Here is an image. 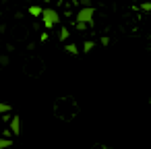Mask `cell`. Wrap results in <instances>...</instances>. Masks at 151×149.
Segmentation results:
<instances>
[{"mask_svg":"<svg viewBox=\"0 0 151 149\" xmlns=\"http://www.w3.org/2000/svg\"><path fill=\"white\" fill-rule=\"evenodd\" d=\"M93 15H95V9H81L77 13V29L85 31V29H91L93 27Z\"/></svg>","mask_w":151,"mask_h":149,"instance_id":"obj_1","label":"cell"},{"mask_svg":"<svg viewBox=\"0 0 151 149\" xmlns=\"http://www.w3.org/2000/svg\"><path fill=\"white\" fill-rule=\"evenodd\" d=\"M42 21H44V27L46 29H52L60 23V15L56 9H44V15H42Z\"/></svg>","mask_w":151,"mask_h":149,"instance_id":"obj_2","label":"cell"},{"mask_svg":"<svg viewBox=\"0 0 151 149\" xmlns=\"http://www.w3.org/2000/svg\"><path fill=\"white\" fill-rule=\"evenodd\" d=\"M9 128H11L13 137H19V135H21V118H19V116H13V118H11Z\"/></svg>","mask_w":151,"mask_h":149,"instance_id":"obj_3","label":"cell"},{"mask_svg":"<svg viewBox=\"0 0 151 149\" xmlns=\"http://www.w3.org/2000/svg\"><path fill=\"white\" fill-rule=\"evenodd\" d=\"M29 15H33V17H42V15H44V9L37 6V4H31V6H29Z\"/></svg>","mask_w":151,"mask_h":149,"instance_id":"obj_4","label":"cell"},{"mask_svg":"<svg viewBox=\"0 0 151 149\" xmlns=\"http://www.w3.org/2000/svg\"><path fill=\"white\" fill-rule=\"evenodd\" d=\"M64 50H66L68 54H73V56H79V52H81V50H79V46H75V44H66V46H64Z\"/></svg>","mask_w":151,"mask_h":149,"instance_id":"obj_5","label":"cell"},{"mask_svg":"<svg viewBox=\"0 0 151 149\" xmlns=\"http://www.w3.org/2000/svg\"><path fill=\"white\" fill-rule=\"evenodd\" d=\"M93 48H95V42H93V40H87V42L83 44V54H89Z\"/></svg>","mask_w":151,"mask_h":149,"instance_id":"obj_6","label":"cell"},{"mask_svg":"<svg viewBox=\"0 0 151 149\" xmlns=\"http://www.w3.org/2000/svg\"><path fill=\"white\" fill-rule=\"evenodd\" d=\"M68 37H70V31H68L66 27H62V29H60V33H58V40H60V42H66Z\"/></svg>","mask_w":151,"mask_h":149,"instance_id":"obj_7","label":"cell"},{"mask_svg":"<svg viewBox=\"0 0 151 149\" xmlns=\"http://www.w3.org/2000/svg\"><path fill=\"white\" fill-rule=\"evenodd\" d=\"M9 147H13V139H0V149H9Z\"/></svg>","mask_w":151,"mask_h":149,"instance_id":"obj_8","label":"cell"},{"mask_svg":"<svg viewBox=\"0 0 151 149\" xmlns=\"http://www.w3.org/2000/svg\"><path fill=\"white\" fill-rule=\"evenodd\" d=\"M13 108H11V104H4V101H0V114H9Z\"/></svg>","mask_w":151,"mask_h":149,"instance_id":"obj_9","label":"cell"},{"mask_svg":"<svg viewBox=\"0 0 151 149\" xmlns=\"http://www.w3.org/2000/svg\"><path fill=\"white\" fill-rule=\"evenodd\" d=\"M9 62H11V58H9L6 54H2V56H0V66H9Z\"/></svg>","mask_w":151,"mask_h":149,"instance_id":"obj_10","label":"cell"},{"mask_svg":"<svg viewBox=\"0 0 151 149\" xmlns=\"http://www.w3.org/2000/svg\"><path fill=\"white\" fill-rule=\"evenodd\" d=\"M141 11H145V13H151V2H141Z\"/></svg>","mask_w":151,"mask_h":149,"instance_id":"obj_11","label":"cell"},{"mask_svg":"<svg viewBox=\"0 0 151 149\" xmlns=\"http://www.w3.org/2000/svg\"><path fill=\"white\" fill-rule=\"evenodd\" d=\"M81 2V9H91V0H79Z\"/></svg>","mask_w":151,"mask_h":149,"instance_id":"obj_12","label":"cell"},{"mask_svg":"<svg viewBox=\"0 0 151 149\" xmlns=\"http://www.w3.org/2000/svg\"><path fill=\"white\" fill-rule=\"evenodd\" d=\"M99 44H101V46H110V37H108V35H104V37L99 40Z\"/></svg>","mask_w":151,"mask_h":149,"instance_id":"obj_13","label":"cell"},{"mask_svg":"<svg viewBox=\"0 0 151 149\" xmlns=\"http://www.w3.org/2000/svg\"><path fill=\"white\" fill-rule=\"evenodd\" d=\"M101 2H110V0H101Z\"/></svg>","mask_w":151,"mask_h":149,"instance_id":"obj_14","label":"cell"}]
</instances>
